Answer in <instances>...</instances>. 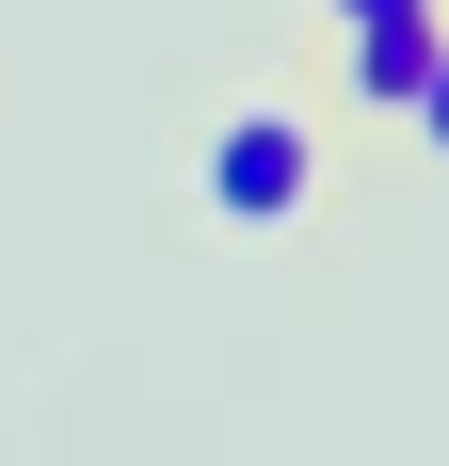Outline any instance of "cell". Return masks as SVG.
<instances>
[{"mask_svg":"<svg viewBox=\"0 0 449 466\" xmlns=\"http://www.w3.org/2000/svg\"><path fill=\"white\" fill-rule=\"evenodd\" d=\"M402 129H417V145L449 161V48H434V81H417V113H402Z\"/></svg>","mask_w":449,"mask_h":466,"instance_id":"cell-3","label":"cell"},{"mask_svg":"<svg viewBox=\"0 0 449 466\" xmlns=\"http://www.w3.org/2000/svg\"><path fill=\"white\" fill-rule=\"evenodd\" d=\"M337 16H385V0H321V33H337Z\"/></svg>","mask_w":449,"mask_h":466,"instance_id":"cell-4","label":"cell"},{"mask_svg":"<svg viewBox=\"0 0 449 466\" xmlns=\"http://www.w3.org/2000/svg\"><path fill=\"white\" fill-rule=\"evenodd\" d=\"M193 193H209V226L289 241V226L321 209V113H289V96H224L209 129H193Z\"/></svg>","mask_w":449,"mask_h":466,"instance_id":"cell-1","label":"cell"},{"mask_svg":"<svg viewBox=\"0 0 449 466\" xmlns=\"http://www.w3.org/2000/svg\"><path fill=\"white\" fill-rule=\"evenodd\" d=\"M434 48H449V0H385V16H337V96L402 129V113H417V81H434Z\"/></svg>","mask_w":449,"mask_h":466,"instance_id":"cell-2","label":"cell"}]
</instances>
